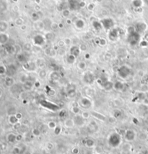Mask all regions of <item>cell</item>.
<instances>
[{"label": "cell", "instance_id": "obj_7", "mask_svg": "<svg viewBox=\"0 0 148 154\" xmlns=\"http://www.w3.org/2000/svg\"><path fill=\"white\" fill-rule=\"evenodd\" d=\"M49 127L51 129H55L56 127V125L55 123L51 122V123H50L49 124Z\"/></svg>", "mask_w": 148, "mask_h": 154}, {"label": "cell", "instance_id": "obj_8", "mask_svg": "<svg viewBox=\"0 0 148 154\" xmlns=\"http://www.w3.org/2000/svg\"><path fill=\"white\" fill-rule=\"evenodd\" d=\"M19 151H20V150H19L18 148H17V147H15V148L13 149V154H18Z\"/></svg>", "mask_w": 148, "mask_h": 154}, {"label": "cell", "instance_id": "obj_4", "mask_svg": "<svg viewBox=\"0 0 148 154\" xmlns=\"http://www.w3.org/2000/svg\"><path fill=\"white\" fill-rule=\"evenodd\" d=\"M64 125L67 127H69V128H71V127H73L75 125V123H74V121L72 120H67L65 121Z\"/></svg>", "mask_w": 148, "mask_h": 154}, {"label": "cell", "instance_id": "obj_1", "mask_svg": "<svg viewBox=\"0 0 148 154\" xmlns=\"http://www.w3.org/2000/svg\"><path fill=\"white\" fill-rule=\"evenodd\" d=\"M136 133L134 130H128L125 132V135H124V138L127 140V141H132L134 140L136 138Z\"/></svg>", "mask_w": 148, "mask_h": 154}, {"label": "cell", "instance_id": "obj_6", "mask_svg": "<svg viewBox=\"0 0 148 154\" xmlns=\"http://www.w3.org/2000/svg\"><path fill=\"white\" fill-rule=\"evenodd\" d=\"M33 136H35V137H38V136H40V131L37 129H35L33 130Z\"/></svg>", "mask_w": 148, "mask_h": 154}, {"label": "cell", "instance_id": "obj_9", "mask_svg": "<svg viewBox=\"0 0 148 154\" xmlns=\"http://www.w3.org/2000/svg\"><path fill=\"white\" fill-rule=\"evenodd\" d=\"M2 96V91L0 89V97H1Z\"/></svg>", "mask_w": 148, "mask_h": 154}, {"label": "cell", "instance_id": "obj_3", "mask_svg": "<svg viewBox=\"0 0 148 154\" xmlns=\"http://www.w3.org/2000/svg\"><path fill=\"white\" fill-rule=\"evenodd\" d=\"M19 120L17 118V117L15 115H10L9 117V123L11 125H15L16 124L18 123Z\"/></svg>", "mask_w": 148, "mask_h": 154}, {"label": "cell", "instance_id": "obj_2", "mask_svg": "<svg viewBox=\"0 0 148 154\" xmlns=\"http://www.w3.org/2000/svg\"><path fill=\"white\" fill-rule=\"evenodd\" d=\"M7 140L10 143H14L16 141H17V136L13 133H9L7 136Z\"/></svg>", "mask_w": 148, "mask_h": 154}, {"label": "cell", "instance_id": "obj_5", "mask_svg": "<svg viewBox=\"0 0 148 154\" xmlns=\"http://www.w3.org/2000/svg\"><path fill=\"white\" fill-rule=\"evenodd\" d=\"M6 73V68L4 66H3V65H0V75L5 74Z\"/></svg>", "mask_w": 148, "mask_h": 154}]
</instances>
